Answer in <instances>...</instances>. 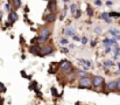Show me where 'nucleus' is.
I'll list each match as a JSON object with an SVG mask.
<instances>
[{
  "label": "nucleus",
  "mask_w": 120,
  "mask_h": 105,
  "mask_svg": "<svg viewBox=\"0 0 120 105\" xmlns=\"http://www.w3.org/2000/svg\"><path fill=\"white\" fill-rule=\"evenodd\" d=\"M13 4H14L15 8H18V7H20V5H21V1H20V0H15V1H13Z\"/></svg>",
  "instance_id": "nucleus-18"
},
{
  "label": "nucleus",
  "mask_w": 120,
  "mask_h": 105,
  "mask_svg": "<svg viewBox=\"0 0 120 105\" xmlns=\"http://www.w3.org/2000/svg\"><path fill=\"white\" fill-rule=\"evenodd\" d=\"M79 75H80V76H84V77H86V76H85V75H86V72H85V71H79Z\"/></svg>",
  "instance_id": "nucleus-27"
},
{
  "label": "nucleus",
  "mask_w": 120,
  "mask_h": 105,
  "mask_svg": "<svg viewBox=\"0 0 120 105\" xmlns=\"http://www.w3.org/2000/svg\"><path fill=\"white\" fill-rule=\"evenodd\" d=\"M61 50H62V53H68V49L67 48H62Z\"/></svg>",
  "instance_id": "nucleus-30"
},
{
  "label": "nucleus",
  "mask_w": 120,
  "mask_h": 105,
  "mask_svg": "<svg viewBox=\"0 0 120 105\" xmlns=\"http://www.w3.org/2000/svg\"><path fill=\"white\" fill-rule=\"evenodd\" d=\"M112 67H114V63H113V61L109 60V61H106V62H105V69H106V70L109 69V68H112Z\"/></svg>",
  "instance_id": "nucleus-13"
},
{
  "label": "nucleus",
  "mask_w": 120,
  "mask_h": 105,
  "mask_svg": "<svg viewBox=\"0 0 120 105\" xmlns=\"http://www.w3.org/2000/svg\"><path fill=\"white\" fill-rule=\"evenodd\" d=\"M1 16H2V13H1V11H0V19H1Z\"/></svg>",
  "instance_id": "nucleus-32"
},
{
  "label": "nucleus",
  "mask_w": 120,
  "mask_h": 105,
  "mask_svg": "<svg viewBox=\"0 0 120 105\" xmlns=\"http://www.w3.org/2000/svg\"><path fill=\"white\" fill-rule=\"evenodd\" d=\"M80 13H82V12H80V9H79V8H78V9H77V12H76V14H75V16H76V19H78V18H79V16H80Z\"/></svg>",
  "instance_id": "nucleus-20"
},
{
  "label": "nucleus",
  "mask_w": 120,
  "mask_h": 105,
  "mask_svg": "<svg viewBox=\"0 0 120 105\" xmlns=\"http://www.w3.org/2000/svg\"><path fill=\"white\" fill-rule=\"evenodd\" d=\"M92 81L89 77H82L79 81V88H91Z\"/></svg>",
  "instance_id": "nucleus-1"
},
{
  "label": "nucleus",
  "mask_w": 120,
  "mask_h": 105,
  "mask_svg": "<svg viewBox=\"0 0 120 105\" xmlns=\"http://www.w3.org/2000/svg\"><path fill=\"white\" fill-rule=\"evenodd\" d=\"M52 51H54V49H52L51 46H45L44 49H43V51L41 54H42V56H47V55H50Z\"/></svg>",
  "instance_id": "nucleus-7"
},
{
  "label": "nucleus",
  "mask_w": 120,
  "mask_h": 105,
  "mask_svg": "<svg viewBox=\"0 0 120 105\" xmlns=\"http://www.w3.org/2000/svg\"><path fill=\"white\" fill-rule=\"evenodd\" d=\"M5 9L9 12V9H11V8H9V4H6V5H5Z\"/></svg>",
  "instance_id": "nucleus-26"
},
{
  "label": "nucleus",
  "mask_w": 120,
  "mask_h": 105,
  "mask_svg": "<svg viewBox=\"0 0 120 105\" xmlns=\"http://www.w3.org/2000/svg\"><path fill=\"white\" fill-rule=\"evenodd\" d=\"M107 18H109V13H106V12H105V13H103V14L100 15V19H101V20H104V21H107V20H109Z\"/></svg>",
  "instance_id": "nucleus-15"
},
{
  "label": "nucleus",
  "mask_w": 120,
  "mask_h": 105,
  "mask_svg": "<svg viewBox=\"0 0 120 105\" xmlns=\"http://www.w3.org/2000/svg\"><path fill=\"white\" fill-rule=\"evenodd\" d=\"M103 82H104V79L100 76H93V78H92V85H94V86H100L103 84Z\"/></svg>",
  "instance_id": "nucleus-3"
},
{
  "label": "nucleus",
  "mask_w": 120,
  "mask_h": 105,
  "mask_svg": "<svg viewBox=\"0 0 120 105\" xmlns=\"http://www.w3.org/2000/svg\"><path fill=\"white\" fill-rule=\"evenodd\" d=\"M109 16L111 18V16H113V18H120V13L118 12H110L109 13Z\"/></svg>",
  "instance_id": "nucleus-14"
},
{
  "label": "nucleus",
  "mask_w": 120,
  "mask_h": 105,
  "mask_svg": "<svg viewBox=\"0 0 120 105\" xmlns=\"http://www.w3.org/2000/svg\"><path fill=\"white\" fill-rule=\"evenodd\" d=\"M0 91H1V92H5V91H6V88H5V85H4L2 83H0Z\"/></svg>",
  "instance_id": "nucleus-19"
},
{
  "label": "nucleus",
  "mask_w": 120,
  "mask_h": 105,
  "mask_svg": "<svg viewBox=\"0 0 120 105\" xmlns=\"http://www.w3.org/2000/svg\"><path fill=\"white\" fill-rule=\"evenodd\" d=\"M60 43H61L62 46H65V44H68V40H67V39H63V37H62V39L60 40Z\"/></svg>",
  "instance_id": "nucleus-17"
},
{
  "label": "nucleus",
  "mask_w": 120,
  "mask_h": 105,
  "mask_svg": "<svg viewBox=\"0 0 120 105\" xmlns=\"http://www.w3.org/2000/svg\"><path fill=\"white\" fill-rule=\"evenodd\" d=\"M49 35H50V31H49L48 28H43V29L41 31L40 37H39V42L42 43V42L47 41V40H48V37H49Z\"/></svg>",
  "instance_id": "nucleus-2"
},
{
  "label": "nucleus",
  "mask_w": 120,
  "mask_h": 105,
  "mask_svg": "<svg viewBox=\"0 0 120 105\" xmlns=\"http://www.w3.org/2000/svg\"><path fill=\"white\" fill-rule=\"evenodd\" d=\"M117 90H119L120 91V78L117 81Z\"/></svg>",
  "instance_id": "nucleus-23"
},
{
  "label": "nucleus",
  "mask_w": 120,
  "mask_h": 105,
  "mask_svg": "<svg viewBox=\"0 0 120 105\" xmlns=\"http://www.w3.org/2000/svg\"><path fill=\"white\" fill-rule=\"evenodd\" d=\"M47 8H48L49 11H55V9H56V2H54V1H49L48 5H47Z\"/></svg>",
  "instance_id": "nucleus-10"
},
{
  "label": "nucleus",
  "mask_w": 120,
  "mask_h": 105,
  "mask_svg": "<svg viewBox=\"0 0 120 105\" xmlns=\"http://www.w3.org/2000/svg\"><path fill=\"white\" fill-rule=\"evenodd\" d=\"M16 20H18V14H16L15 12H9V15H8V21H9V23H14Z\"/></svg>",
  "instance_id": "nucleus-6"
},
{
  "label": "nucleus",
  "mask_w": 120,
  "mask_h": 105,
  "mask_svg": "<svg viewBox=\"0 0 120 105\" xmlns=\"http://www.w3.org/2000/svg\"><path fill=\"white\" fill-rule=\"evenodd\" d=\"M80 42H82L83 44H86V42H87V39H86V37L84 36L83 39H80Z\"/></svg>",
  "instance_id": "nucleus-21"
},
{
  "label": "nucleus",
  "mask_w": 120,
  "mask_h": 105,
  "mask_svg": "<svg viewBox=\"0 0 120 105\" xmlns=\"http://www.w3.org/2000/svg\"><path fill=\"white\" fill-rule=\"evenodd\" d=\"M51 93H52L54 96H57V90H56L55 88H51Z\"/></svg>",
  "instance_id": "nucleus-22"
},
{
  "label": "nucleus",
  "mask_w": 120,
  "mask_h": 105,
  "mask_svg": "<svg viewBox=\"0 0 120 105\" xmlns=\"http://www.w3.org/2000/svg\"><path fill=\"white\" fill-rule=\"evenodd\" d=\"M75 33H76V31H75V28H72V27H69L67 31H65V34L68 35V36H75Z\"/></svg>",
  "instance_id": "nucleus-11"
},
{
  "label": "nucleus",
  "mask_w": 120,
  "mask_h": 105,
  "mask_svg": "<svg viewBox=\"0 0 120 105\" xmlns=\"http://www.w3.org/2000/svg\"><path fill=\"white\" fill-rule=\"evenodd\" d=\"M112 4H113L112 1H106V5H107V6H111Z\"/></svg>",
  "instance_id": "nucleus-31"
},
{
  "label": "nucleus",
  "mask_w": 120,
  "mask_h": 105,
  "mask_svg": "<svg viewBox=\"0 0 120 105\" xmlns=\"http://www.w3.org/2000/svg\"><path fill=\"white\" fill-rule=\"evenodd\" d=\"M86 12H87V15H89V16H91V15L93 14V9H92L90 6H87V11H86Z\"/></svg>",
  "instance_id": "nucleus-16"
},
{
  "label": "nucleus",
  "mask_w": 120,
  "mask_h": 105,
  "mask_svg": "<svg viewBox=\"0 0 120 105\" xmlns=\"http://www.w3.org/2000/svg\"><path fill=\"white\" fill-rule=\"evenodd\" d=\"M94 32L99 34V33H101V29H99V28H96V29H94Z\"/></svg>",
  "instance_id": "nucleus-28"
},
{
  "label": "nucleus",
  "mask_w": 120,
  "mask_h": 105,
  "mask_svg": "<svg viewBox=\"0 0 120 105\" xmlns=\"http://www.w3.org/2000/svg\"><path fill=\"white\" fill-rule=\"evenodd\" d=\"M107 89H109L110 91L117 90V81H111V82H109V83H107Z\"/></svg>",
  "instance_id": "nucleus-8"
},
{
  "label": "nucleus",
  "mask_w": 120,
  "mask_h": 105,
  "mask_svg": "<svg viewBox=\"0 0 120 105\" xmlns=\"http://www.w3.org/2000/svg\"><path fill=\"white\" fill-rule=\"evenodd\" d=\"M55 19H56V18H55V14H54V13H49L48 15L44 16V20H45L47 22H54Z\"/></svg>",
  "instance_id": "nucleus-9"
},
{
  "label": "nucleus",
  "mask_w": 120,
  "mask_h": 105,
  "mask_svg": "<svg viewBox=\"0 0 120 105\" xmlns=\"http://www.w3.org/2000/svg\"><path fill=\"white\" fill-rule=\"evenodd\" d=\"M94 5H97V6H101L103 2H101V1H94Z\"/></svg>",
  "instance_id": "nucleus-25"
},
{
  "label": "nucleus",
  "mask_w": 120,
  "mask_h": 105,
  "mask_svg": "<svg viewBox=\"0 0 120 105\" xmlns=\"http://www.w3.org/2000/svg\"><path fill=\"white\" fill-rule=\"evenodd\" d=\"M77 9H78V8H77V5H76V4H72V5L70 6V13H71L72 15H75V14H76Z\"/></svg>",
  "instance_id": "nucleus-12"
},
{
  "label": "nucleus",
  "mask_w": 120,
  "mask_h": 105,
  "mask_svg": "<svg viewBox=\"0 0 120 105\" xmlns=\"http://www.w3.org/2000/svg\"><path fill=\"white\" fill-rule=\"evenodd\" d=\"M0 103H1V98H0Z\"/></svg>",
  "instance_id": "nucleus-34"
},
{
  "label": "nucleus",
  "mask_w": 120,
  "mask_h": 105,
  "mask_svg": "<svg viewBox=\"0 0 120 105\" xmlns=\"http://www.w3.org/2000/svg\"><path fill=\"white\" fill-rule=\"evenodd\" d=\"M61 68H62L63 71H68V70L71 69V63H70L69 61L64 60V61H62V62H61Z\"/></svg>",
  "instance_id": "nucleus-4"
},
{
  "label": "nucleus",
  "mask_w": 120,
  "mask_h": 105,
  "mask_svg": "<svg viewBox=\"0 0 120 105\" xmlns=\"http://www.w3.org/2000/svg\"><path fill=\"white\" fill-rule=\"evenodd\" d=\"M30 53H32V54H34V55H39V56H42V54H41L40 46H32V47H30Z\"/></svg>",
  "instance_id": "nucleus-5"
},
{
  "label": "nucleus",
  "mask_w": 120,
  "mask_h": 105,
  "mask_svg": "<svg viewBox=\"0 0 120 105\" xmlns=\"http://www.w3.org/2000/svg\"><path fill=\"white\" fill-rule=\"evenodd\" d=\"M111 50H112V48H111V47H106V48H105V53H110Z\"/></svg>",
  "instance_id": "nucleus-24"
},
{
  "label": "nucleus",
  "mask_w": 120,
  "mask_h": 105,
  "mask_svg": "<svg viewBox=\"0 0 120 105\" xmlns=\"http://www.w3.org/2000/svg\"><path fill=\"white\" fill-rule=\"evenodd\" d=\"M74 40H75V41H80V39L78 37V36H76V35L74 36Z\"/></svg>",
  "instance_id": "nucleus-29"
},
{
  "label": "nucleus",
  "mask_w": 120,
  "mask_h": 105,
  "mask_svg": "<svg viewBox=\"0 0 120 105\" xmlns=\"http://www.w3.org/2000/svg\"><path fill=\"white\" fill-rule=\"evenodd\" d=\"M117 66H118V68H119V69H120V62H119V63H118V64H117Z\"/></svg>",
  "instance_id": "nucleus-33"
}]
</instances>
